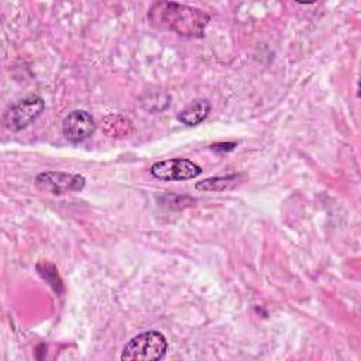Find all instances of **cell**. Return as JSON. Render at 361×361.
<instances>
[{"mask_svg":"<svg viewBox=\"0 0 361 361\" xmlns=\"http://www.w3.org/2000/svg\"><path fill=\"white\" fill-rule=\"evenodd\" d=\"M235 142H221V144H214L212 145V149L214 151H231L235 148Z\"/></svg>","mask_w":361,"mask_h":361,"instance_id":"9","label":"cell"},{"mask_svg":"<svg viewBox=\"0 0 361 361\" xmlns=\"http://www.w3.org/2000/svg\"><path fill=\"white\" fill-rule=\"evenodd\" d=\"M35 185L49 193H65L71 190H82L85 186V178L80 175L48 171L37 175Z\"/></svg>","mask_w":361,"mask_h":361,"instance_id":"6","label":"cell"},{"mask_svg":"<svg viewBox=\"0 0 361 361\" xmlns=\"http://www.w3.org/2000/svg\"><path fill=\"white\" fill-rule=\"evenodd\" d=\"M168 350V341L161 331L148 330L133 337L123 348V361H158Z\"/></svg>","mask_w":361,"mask_h":361,"instance_id":"2","label":"cell"},{"mask_svg":"<svg viewBox=\"0 0 361 361\" xmlns=\"http://www.w3.org/2000/svg\"><path fill=\"white\" fill-rule=\"evenodd\" d=\"M210 113V103L206 99H196L189 103L179 114L178 120L185 126H197Z\"/></svg>","mask_w":361,"mask_h":361,"instance_id":"7","label":"cell"},{"mask_svg":"<svg viewBox=\"0 0 361 361\" xmlns=\"http://www.w3.org/2000/svg\"><path fill=\"white\" fill-rule=\"evenodd\" d=\"M149 20L154 25L183 37H202L210 17L203 10L192 6L159 1L149 10Z\"/></svg>","mask_w":361,"mask_h":361,"instance_id":"1","label":"cell"},{"mask_svg":"<svg viewBox=\"0 0 361 361\" xmlns=\"http://www.w3.org/2000/svg\"><path fill=\"white\" fill-rule=\"evenodd\" d=\"M45 109V102L39 96H27L11 104L4 113L3 123L10 131H20L35 121Z\"/></svg>","mask_w":361,"mask_h":361,"instance_id":"3","label":"cell"},{"mask_svg":"<svg viewBox=\"0 0 361 361\" xmlns=\"http://www.w3.org/2000/svg\"><path fill=\"white\" fill-rule=\"evenodd\" d=\"M235 179H237V175L209 178V179L202 180V182H197L196 189L206 190V192H221V190L230 188Z\"/></svg>","mask_w":361,"mask_h":361,"instance_id":"8","label":"cell"},{"mask_svg":"<svg viewBox=\"0 0 361 361\" xmlns=\"http://www.w3.org/2000/svg\"><path fill=\"white\" fill-rule=\"evenodd\" d=\"M96 130L94 118L86 110H73L62 121L63 137L73 144L86 141Z\"/></svg>","mask_w":361,"mask_h":361,"instance_id":"5","label":"cell"},{"mask_svg":"<svg viewBox=\"0 0 361 361\" xmlns=\"http://www.w3.org/2000/svg\"><path fill=\"white\" fill-rule=\"evenodd\" d=\"M151 175L159 180H186L202 173V168L190 159L172 158L152 164Z\"/></svg>","mask_w":361,"mask_h":361,"instance_id":"4","label":"cell"}]
</instances>
